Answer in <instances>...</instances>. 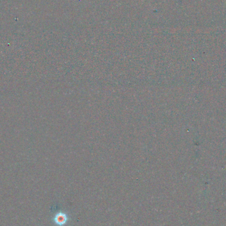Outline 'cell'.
Here are the masks:
<instances>
[{
	"mask_svg": "<svg viewBox=\"0 0 226 226\" xmlns=\"http://www.w3.org/2000/svg\"><path fill=\"white\" fill-rule=\"evenodd\" d=\"M68 216L63 212H59L54 217V222L56 225L62 226L66 224L68 221Z\"/></svg>",
	"mask_w": 226,
	"mask_h": 226,
	"instance_id": "obj_1",
	"label": "cell"
}]
</instances>
